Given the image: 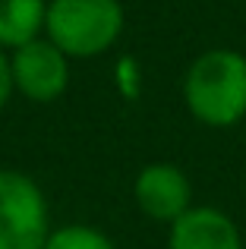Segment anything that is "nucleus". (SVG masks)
Masks as SVG:
<instances>
[{
	"mask_svg": "<svg viewBox=\"0 0 246 249\" xmlns=\"http://www.w3.org/2000/svg\"><path fill=\"white\" fill-rule=\"evenodd\" d=\"M183 104L199 126L230 129L246 123V54L209 48L183 73Z\"/></svg>",
	"mask_w": 246,
	"mask_h": 249,
	"instance_id": "obj_1",
	"label": "nucleus"
},
{
	"mask_svg": "<svg viewBox=\"0 0 246 249\" xmlns=\"http://www.w3.org/2000/svg\"><path fill=\"white\" fill-rule=\"evenodd\" d=\"M126 13L120 0H48L44 38L70 60H95L120 41Z\"/></svg>",
	"mask_w": 246,
	"mask_h": 249,
	"instance_id": "obj_2",
	"label": "nucleus"
},
{
	"mask_svg": "<svg viewBox=\"0 0 246 249\" xmlns=\"http://www.w3.org/2000/svg\"><path fill=\"white\" fill-rule=\"evenodd\" d=\"M51 205L35 177L0 167V249H44Z\"/></svg>",
	"mask_w": 246,
	"mask_h": 249,
	"instance_id": "obj_3",
	"label": "nucleus"
},
{
	"mask_svg": "<svg viewBox=\"0 0 246 249\" xmlns=\"http://www.w3.org/2000/svg\"><path fill=\"white\" fill-rule=\"evenodd\" d=\"M10 70L16 95H22L32 104H54L70 89L73 60L41 35L22 48L10 51Z\"/></svg>",
	"mask_w": 246,
	"mask_h": 249,
	"instance_id": "obj_4",
	"label": "nucleus"
},
{
	"mask_svg": "<svg viewBox=\"0 0 246 249\" xmlns=\"http://www.w3.org/2000/svg\"><path fill=\"white\" fill-rule=\"evenodd\" d=\"M133 202L148 221L171 227L177 218H183L193 202V183L183 167L171 161H152L136 174L133 180Z\"/></svg>",
	"mask_w": 246,
	"mask_h": 249,
	"instance_id": "obj_5",
	"label": "nucleus"
},
{
	"mask_svg": "<svg viewBox=\"0 0 246 249\" xmlns=\"http://www.w3.org/2000/svg\"><path fill=\"white\" fill-rule=\"evenodd\" d=\"M167 249H243V233L228 212L193 205L167 227Z\"/></svg>",
	"mask_w": 246,
	"mask_h": 249,
	"instance_id": "obj_6",
	"label": "nucleus"
},
{
	"mask_svg": "<svg viewBox=\"0 0 246 249\" xmlns=\"http://www.w3.org/2000/svg\"><path fill=\"white\" fill-rule=\"evenodd\" d=\"M48 0H0V48L16 51L44 35Z\"/></svg>",
	"mask_w": 246,
	"mask_h": 249,
	"instance_id": "obj_7",
	"label": "nucleus"
},
{
	"mask_svg": "<svg viewBox=\"0 0 246 249\" xmlns=\"http://www.w3.org/2000/svg\"><path fill=\"white\" fill-rule=\"evenodd\" d=\"M44 249H117V243L92 224H63L51 231Z\"/></svg>",
	"mask_w": 246,
	"mask_h": 249,
	"instance_id": "obj_8",
	"label": "nucleus"
},
{
	"mask_svg": "<svg viewBox=\"0 0 246 249\" xmlns=\"http://www.w3.org/2000/svg\"><path fill=\"white\" fill-rule=\"evenodd\" d=\"M16 95L13 89V70H10V51L0 48V110L10 104V98Z\"/></svg>",
	"mask_w": 246,
	"mask_h": 249,
	"instance_id": "obj_9",
	"label": "nucleus"
}]
</instances>
